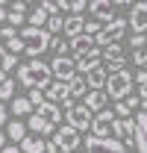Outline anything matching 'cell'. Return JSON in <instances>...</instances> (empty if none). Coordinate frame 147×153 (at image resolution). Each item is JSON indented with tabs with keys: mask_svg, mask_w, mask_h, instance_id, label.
Wrapping results in <instances>:
<instances>
[{
	"mask_svg": "<svg viewBox=\"0 0 147 153\" xmlns=\"http://www.w3.org/2000/svg\"><path fill=\"white\" fill-rule=\"evenodd\" d=\"M18 82H21V85H27V88H41V91H44V88L53 82L50 65L41 62V59H30V62L18 65Z\"/></svg>",
	"mask_w": 147,
	"mask_h": 153,
	"instance_id": "cell-1",
	"label": "cell"
},
{
	"mask_svg": "<svg viewBox=\"0 0 147 153\" xmlns=\"http://www.w3.org/2000/svg\"><path fill=\"white\" fill-rule=\"evenodd\" d=\"M18 38L24 41V53H30L33 59H38V53H44L50 47V33L47 30H36V27H21Z\"/></svg>",
	"mask_w": 147,
	"mask_h": 153,
	"instance_id": "cell-2",
	"label": "cell"
},
{
	"mask_svg": "<svg viewBox=\"0 0 147 153\" xmlns=\"http://www.w3.org/2000/svg\"><path fill=\"white\" fill-rule=\"evenodd\" d=\"M103 91H106V97H112V100H127L129 94H132V74L129 71H118V74H109L106 76V85H103Z\"/></svg>",
	"mask_w": 147,
	"mask_h": 153,
	"instance_id": "cell-3",
	"label": "cell"
},
{
	"mask_svg": "<svg viewBox=\"0 0 147 153\" xmlns=\"http://www.w3.org/2000/svg\"><path fill=\"white\" fill-rule=\"evenodd\" d=\"M65 118H68V127H74L76 133H82V130H91V121L94 115L82 106V103H65Z\"/></svg>",
	"mask_w": 147,
	"mask_h": 153,
	"instance_id": "cell-4",
	"label": "cell"
},
{
	"mask_svg": "<svg viewBox=\"0 0 147 153\" xmlns=\"http://www.w3.org/2000/svg\"><path fill=\"white\" fill-rule=\"evenodd\" d=\"M53 144H56V147H59L62 153H74V150H79L82 138H79V133H76L74 127L62 124V127H59V130L53 133Z\"/></svg>",
	"mask_w": 147,
	"mask_h": 153,
	"instance_id": "cell-5",
	"label": "cell"
},
{
	"mask_svg": "<svg viewBox=\"0 0 147 153\" xmlns=\"http://www.w3.org/2000/svg\"><path fill=\"white\" fill-rule=\"evenodd\" d=\"M112 124H115V112H112L109 106L103 109V112H97L94 115V121H91V138H100V141H106V138H112Z\"/></svg>",
	"mask_w": 147,
	"mask_h": 153,
	"instance_id": "cell-6",
	"label": "cell"
},
{
	"mask_svg": "<svg viewBox=\"0 0 147 153\" xmlns=\"http://www.w3.org/2000/svg\"><path fill=\"white\" fill-rule=\"evenodd\" d=\"M50 74L56 76V82H71L76 76V65H74L71 56H56L50 62Z\"/></svg>",
	"mask_w": 147,
	"mask_h": 153,
	"instance_id": "cell-7",
	"label": "cell"
},
{
	"mask_svg": "<svg viewBox=\"0 0 147 153\" xmlns=\"http://www.w3.org/2000/svg\"><path fill=\"white\" fill-rule=\"evenodd\" d=\"M127 24L132 27V36H144V33H147V0L132 3V12H129Z\"/></svg>",
	"mask_w": 147,
	"mask_h": 153,
	"instance_id": "cell-8",
	"label": "cell"
},
{
	"mask_svg": "<svg viewBox=\"0 0 147 153\" xmlns=\"http://www.w3.org/2000/svg\"><path fill=\"white\" fill-rule=\"evenodd\" d=\"M85 153H127V147L121 144V141H115V138H106V141H100V138H85Z\"/></svg>",
	"mask_w": 147,
	"mask_h": 153,
	"instance_id": "cell-9",
	"label": "cell"
},
{
	"mask_svg": "<svg viewBox=\"0 0 147 153\" xmlns=\"http://www.w3.org/2000/svg\"><path fill=\"white\" fill-rule=\"evenodd\" d=\"M44 100L47 103H53V106H65V103H71V94H68V82H50L47 88H44Z\"/></svg>",
	"mask_w": 147,
	"mask_h": 153,
	"instance_id": "cell-10",
	"label": "cell"
},
{
	"mask_svg": "<svg viewBox=\"0 0 147 153\" xmlns=\"http://www.w3.org/2000/svg\"><path fill=\"white\" fill-rule=\"evenodd\" d=\"M88 12L94 15V21L100 24H112L115 21V3H109V0H91L88 3Z\"/></svg>",
	"mask_w": 147,
	"mask_h": 153,
	"instance_id": "cell-11",
	"label": "cell"
},
{
	"mask_svg": "<svg viewBox=\"0 0 147 153\" xmlns=\"http://www.w3.org/2000/svg\"><path fill=\"white\" fill-rule=\"evenodd\" d=\"M100 53H103V50H97V47H94V50H88L85 56L74 59V65H76V74H79V76H85L88 71H91V68H97V65H100Z\"/></svg>",
	"mask_w": 147,
	"mask_h": 153,
	"instance_id": "cell-12",
	"label": "cell"
},
{
	"mask_svg": "<svg viewBox=\"0 0 147 153\" xmlns=\"http://www.w3.org/2000/svg\"><path fill=\"white\" fill-rule=\"evenodd\" d=\"M106 68H103V65H97V68H91V71H88V74L82 76V79H85V85H88V91H103V85H106Z\"/></svg>",
	"mask_w": 147,
	"mask_h": 153,
	"instance_id": "cell-13",
	"label": "cell"
},
{
	"mask_svg": "<svg viewBox=\"0 0 147 153\" xmlns=\"http://www.w3.org/2000/svg\"><path fill=\"white\" fill-rule=\"evenodd\" d=\"M106 100H109L106 91H88V94L82 97V106H85L91 115H97V112H103V109H106Z\"/></svg>",
	"mask_w": 147,
	"mask_h": 153,
	"instance_id": "cell-14",
	"label": "cell"
},
{
	"mask_svg": "<svg viewBox=\"0 0 147 153\" xmlns=\"http://www.w3.org/2000/svg\"><path fill=\"white\" fill-rule=\"evenodd\" d=\"M36 115L41 118V121H47L50 127H56V124L62 121V109H59V106H53V103H41V106L36 109Z\"/></svg>",
	"mask_w": 147,
	"mask_h": 153,
	"instance_id": "cell-15",
	"label": "cell"
},
{
	"mask_svg": "<svg viewBox=\"0 0 147 153\" xmlns=\"http://www.w3.org/2000/svg\"><path fill=\"white\" fill-rule=\"evenodd\" d=\"M82 30H85V18H76V15H71V18H65V24H62V33L71 38H76V36H82Z\"/></svg>",
	"mask_w": 147,
	"mask_h": 153,
	"instance_id": "cell-16",
	"label": "cell"
},
{
	"mask_svg": "<svg viewBox=\"0 0 147 153\" xmlns=\"http://www.w3.org/2000/svg\"><path fill=\"white\" fill-rule=\"evenodd\" d=\"M68 47H71L74 53H76V59H79V56H85L88 50H94V38L82 33V36H76V38H74V41L68 44Z\"/></svg>",
	"mask_w": 147,
	"mask_h": 153,
	"instance_id": "cell-17",
	"label": "cell"
},
{
	"mask_svg": "<svg viewBox=\"0 0 147 153\" xmlns=\"http://www.w3.org/2000/svg\"><path fill=\"white\" fill-rule=\"evenodd\" d=\"M27 127H30V130H33L36 135H50V133H56V127H50L47 121H41V118H38L36 112L27 118Z\"/></svg>",
	"mask_w": 147,
	"mask_h": 153,
	"instance_id": "cell-18",
	"label": "cell"
},
{
	"mask_svg": "<svg viewBox=\"0 0 147 153\" xmlns=\"http://www.w3.org/2000/svg\"><path fill=\"white\" fill-rule=\"evenodd\" d=\"M44 147H47V141L44 138H38V135H27L24 141H21V153H44Z\"/></svg>",
	"mask_w": 147,
	"mask_h": 153,
	"instance_id": "cell-19",
	"label": "cell"
},
{
	"mask_svg": "<svg viewBox=\"0 0 147 153\" xmlns=\"http://www.w3.org/2000/svg\"><path fill=\"white\" fill-rule=\"evenodd\" d=\"M124 30H127V21H124V18H115L112 24H106V30H103V33L109 36L112 44H118V41H121V36H124Z\"/></svg>",
	"mask_w": 147,
	"mask_h": 153,
	"instance_id": "cell-20",
	"label": "cell"
},
{
	"mask_svg": "<svg viewBox=\"0 0 147 153\" xmlns=\"http://www.w3.org/2000/svg\"><path fill=\"white\" fill-rule=\"evenodd\" d=\"M68 94H71V100H79V97L88 94V85H85V79H82L79 74L74 76L71 82H68Z\"/></svg>",
	"mask_w": 147,
	"mask_h": 153,
	"instance_id": "cell-21",
	"label": "cell"
},
{
	"mask_svg": "<svg viewBox=\"0 0 147 153\" xmlns=\"http://www.w3.org/2000/svg\"><path fill=\"white\" fill-rule=\"evenodd\" d=\"M47 12L41 9V6H36L33 12H27V27H36V30H44V24H47Z\"/></svg>",
	"mask_w": 147,
	"mask_h": 153,
	"instance_id": "cell-22",
	"label": "cell"
},
{
	"mask_svg": "<svg viewBox=\"0 0 147 153\" xmlns=\"http://www.w3.org/2000/svg\"><path fill=\"white\" fill-rule=\"evenodd\" d=\"M6 138H12V141H24L27 138V124H21V121H12V124H6Z\"/></svg>",
	"mask_w": 147,
	"mask_h": 153,
	"instance_id": "cell-23",
	"label": "cell"
},
{
	"mask_svg": "<svg viewBox=\"0 0 147 153\" xmlns=\"http://www.w3.org/2000/svg\"><path fill=\"white\" fill-rule=\"evenodd\" d=\"M30 112H33V106H30L27 97H15V100H12V115H15V118H24V115H30Z\"/></svg>",
	"mask_w": 147,
	"mask_h": 153,
	"instance_id": "cell-24",
	"label": "cell"
},
{
	"mask_svg": "<svg viewBox=\"0 0 147 153\" xmlns=\"http://www.w3.org/2000/svg\"><path fill=\"white\" fill-rule=\"evenodd\" d=\"M100 59H106V62H115V59H127V56H124V47H121V44H109V47L100 53Z\"/></svg>",
	"mask_w": 147,
	"mask_h": 153,
	"instance_id": "cell-25",
	"label": "cell"
},
{
	"mask_svg": "<svg viewBox=\"0 0 147 153\" xmlns=\"http://www.w3.org/2000/svg\"><path fill=\"white\" fill-rule=\"evenodd\" d=\"M62 24H65V18H62V15H50V18H47V24H44V30H47L50 36H59V33H62Z\"/></svg>",
	"mask_w": 147,
	"mask_h": 153,
	"instance_id": "cell-26",
	"label": "cell"
},
{
	"mask_svg": "<svg viewBox=\"0 0 147 153\" xmlns=\"http://www.w3.org/2000/svg\"><path fill=\"white\" fill-rule=\"evenodd\" d=\"M6 21H9V27H12V30H18V27H27V15H21V12H12V9H6Z\"/></svg>",
	"mask_w": 147,
	"mask_h": 153,
	"instance_id": "cell-27",
	"label": "cell"
},
{
	"mask_svg": "<svg viewBox=\"0 0 147 153\" xmlns=\"http://www.w3.org/2000/svg\"><path fill=\"white\" fill-rule=\"evenodd\" d=\"M12 97H15V76H9V79L0 85V103H3V100H12Z\"/></svg>",
	"mask_w": 147,
	"mask_h": 153,
	"instance_id": "cell-28",
	"label": "cell"
},
{
	"mask_svg": "<svg viewBox=\"0 0 147 153\" xmlns=\"http://www.w3.org/2000/svg\"><path fill=\"white\" fill-rule=\"evenodd\" d=\"M3 47H6V53H12V56L24 53V41H21L18 36H15V38H9V41H3Z\"/></svg>",
	"mask_w": 147,
	"mask_h": 153,
	"instance_id": "cell-29",
	"label": "cell"
},
{
	"mask_svg": "<svg viewBox=\"0 0 147 153\" xmlns=\"http://www.w3.org/2000/svg\"><path fill=\"white\" fill-rule=\"evenodd\" d=\"M47 50H56L59 56H65V53H68L71 47H68V44L62 41V36H50V47H47Z\"/></svg>",
	"mask_w": 147,
	"mask_h": 153,
	"instance_id": "cell-30",
	"label": "cell"
},
{
	"mask_svg": "<svg viewBox=\"0 0 147 153\" xmlns=\"http://www.w3.org/2000/svg\"><path fill=\"white\" fill-rule=\"evenodd\" d=\"M27 100H30V106H33V109H38L41 103H47V100H44V91H41V88H30Z\"/></svg>",
	"mask_w": 147,
	"mask_h": 153,
	"instance_id": "cell-31",
	"label": "cell"
},
{
	"mask_svg": "<svg viewBox=\"0 0 147 153\" xmlns=\"http://www.w3.org/2000/svg\"><path fill=\"white\" fill-rule=\"evenodd\" d=\"M88 9V3L85 0H68V12L71 15H76V18H82V12Z\"/></svg>",
	"mask_w": 147,
	"mask_h": 153,
	"instance_id": "cell-32",
	"label": "cell"
},
{
	"mask_svg": "<svg viewBox=\"0 0 147 153\" xmlns=\"http://www.w3.org/2000/svg\"><path fill=\"white\" fill-rule=\"evenodd\" d=\"M15 68H18V56L6 53V56L0 59V71H3V74H9V71H15Z\"/></svg>",
	"mask_w": 147,
	"mask_h": 153,
	"instance_id": "cell-33",
	"label": "cell"
},
{
	"mask_svg": "<svg viewBox=\"0 0 147 153\" xmlns=\"http://www.w3.org/2000/svg\"><path fill=\"white\" fill-rule=\"evenodd\" d=\"M103 68H106V74H118V71H127V59H115V62H106Z\"/></svg>",
	"mask_w": 147,
	"mask_h": 153,
	"instance_id": "cell-34",
	"label": "cell"
},
{
	"mask_svg": "<svg viewBox=\"0 0 147 153\" xmlns=\"http://www.w3.org/2000/svg\"><path fill=\"white\" fill-rule=\"evenodd\" d=\"M38 6H41L47 15H62V12H59V0H41Z\"/></svg>",
	"mask_w": 147,
	"mask_h": 153,
	"instance_id": "cell-35",
	"label": "cell"
},
{
	"mask_svg": "<svg viewBox=\"0 0 147 153\" xmlns=\"http://www.w3.org/2000/svg\"><path fill=\"white\" fill-rule=\"evenodd\" d=\"M112 112H115L118 121H127V118H129V109H127V103H124V100H121V103H115V109H112Z\"/></svg>",
	"mask_w": 147,
	"mask_h": 153,
	"instance_id": "cell-36",
	"label": "cell"
},
{
	"mask_svg": "<svg viewBox=\"0 0 147 153\" xmlns=\"http://www.w3.org/2000/svg\"><path fill=\"white\" fill-rule=\"evenodd\" d=\"M100 30H103V27H100V24H97V21H85V30H82V33H85V36H97V33H100Z\"/></svg>",
	"mask_w": 147,
	"mask_h": 153,
	"instance_id": "cell-37",
	"label": "cell"
},
{
	"mask_svg": "<svg viewBox=\"0 0 147 153\" xmlns=\"http://www.w3.org/2000/svg\"><path fill=\"white\" fill-rule=\"evenodd\" d=\"M132 62H135L138 68H144V65H147V47H144V50H135V53H132Z\"/></svg>",
	"mask_w": 147,
	"mask_h": 153,
	"instance_id": "cell-38",
	"label": "cell"
},
{
	"mask_svg": "<svg viewBox=\"0 0 147 153\" xmlns=\"http://www.w3.org/2000/svg\"><path fill=\"white\" fill-rule=\"evenodd\" d=\"M129 44H132L135 50H144V47H147V38L144 36H132V38H129Z\"/></svg>",
	"mask_w": 147,
	"mask_h": 153,
	"instance_id": "cell-39",
	"label": "cell"
},
{
	"mask_svg": "<svg viewBox=\"0 0 147 153\" xmlns=\"http://www.w3.org/2000/svg\"><path fill=\"white\" fill-rule=\"evenodd\" d=\"M124 103H127V109H129V112H132V109H141V100H138V97H132V94H129Z\"/></svg>",
	"mask_w": 147,
	"mask_h": 153,
	"instance_id": "cell-40",
	"label": "cell"
},
{
	"mask_svg": "<svg viewBox=\"0 0 147 153\" xmlns=\"http://www.w3.org/2000/svg\"><path fill=\"white\" fill-rule=\"evenodd\" d=\"M27 9H30V3H24V0L12 3V12H21V15H27Z\"/></svg>",
	"mask_w": 147,
	"mask_h": 153,
	"instance_id": "cell-41",
	"label": "cell"
},
{
	"mask_svg": "<svg viewBox=\"0 0 147 153\" xmlns=\"http://www.w3.org/2000/svg\"><path fill=\"white\" fill-rule=\"evenodd\" d=\"M0 36H3L6 41H9V38H15V36H18V33H15V30H12V27L6 24V27H0Z\"/></svg>",
	"mask_w": 147,
	"mask_h": 153,
	"instance_id": "cell-42",
	"label": "cell"
},
{
	"mask_svg": "<svg viewBox=\"0 0 147 153\" xmlns=\"http://www.w3.org/2000/svg\"><path fill=\"white\" fill-rule=\"evenodd\" d=\"M132 79H135V85H147V71H138Z\"/></svg>",
	"mask_w": 147,
	"mask_h": 153,
	"instance_id": "cell-43",
	"label": "cell"
},
{
	"mask_svg": "<svg viewBox=\"0 0 147 153\" xmlns=\"http://www.w3.org/2000/svg\"><path fill=\"white\" fill-rule=\"evenodd\" d=\"M9 121V109H6V103H0V127Z\"/></svg>",
	"mask_w": 147,
	"mask_h": 153,
	"instance_id": "cell-44",
	"label": "cell"
},
{
	"mask_svg": "<svg viewBox=\"0 0 147 153\" xmlns=\"http://www.w3.org/2000/svg\"><path fill=\"white\" fill-rule=\"evenodd\" d=\"M135 97H138V100H147V85H138V94Z\"/></svg>",
	"mask_w": 147,
	"mask_h": 153,
	"instance_id": "cell-45",
	"label": "cell"
},
{
	"mask_svg": "<svg viewBox=\"0 0 147 153\" xmlns=\"http://www.w3.org/2000/svg\"><path fill=\"white\" fill-rule=\"evenodd\" d=\"M6 21V3H0V24Z\"/></svg>",
	"mask_w": 147,
	"mask_h": 153,
	"instance_id": "cell-46",
	"label": "cell"
},
{
	"mask_svg": "<svg viewBox=\"0 0 147 153\" xmlns=\"http://www.w3.org/2000/svg\"><path fill=\"white\" fill-rule=\"evenodd\" d=\"M0 153H21V150H18V147H3Z\"/></svg>",
	"mask_w": 147,
	"mask_h": 153,
	"instance_id": "cell-47",
	"label": "cell"
},
{
	"mask_svg": "<svg viewBox=\"0 0 147 153\" xmlns=\"http://www.w3.org/2000/svg\"><path fill=\"white\" fill-rule=\"evenodd\" d=\"M6 147V133H0V150Z\"/></svg>",
	"mask_w": 147,
	"mask_h": 153,
	"instance_id": "cell-48",
	"label": "cell"
},
{
	"mask_svg": "<svg viewBox=\"0 0 147 153\" xmlns=\"http://www.w3.org/2000/svg\"><path fill=\"white\" fill-rule=\"evenodd\" d=\"M6 79H9V74H3V71H0V85H3V82H6Z\"/></svg>",
	"mask_w": 147,
	"mask_h": 153,
	"instance_id": "cell-49",
	"label": "cell"
},
{
	"mask_svg": "<svg viewBox=\"0 0 147 153\" xmlns=\"http://www.w3.org/2000/svg\"><path fill=\"white\" fill-rule=\"evenodd\" d=\"M6 56V47H3V41H0V59Z\"/></svg>",
	"mask_w": 147,
	"mask_h": 153,
	"instance_id": "cell-50",
	"label": "cell"
},
{
	"mask_svg": "<svg viewBox=\"0 0 147 153\" xmlns=\"http://www.w3.org/2000/svg\"><path fill=\"white\" fill-rule=\"evenodd\" d=\"M141 71H147V65H144V68H141Z\"/></svg>",
	"mask_w": 147,
	"mask_h": 153,
	"instance_id": "cell-51",
	"label": "cell"
}]
</instances>
